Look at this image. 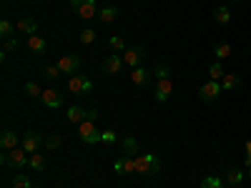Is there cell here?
Returning <instances> with one entry per match:
<instances>
[{"label": "cell", "mask_w": 251, "mask_h": 188, "mask_svg": "<svg viewBox=\"0 0 251 188\" xmlns=\"http://www.w3.org/2000/svg\"><path fill=\"white\" fill-rule=\"evenodd\" d=\"M28 165H30L33 171H46L48 168V161H46V156H40V153H30Z\"/></svg>", "instance_id": "20"}, {"label": "cell", "mask_w": 251, "mask_h": 188, "mask_svg": "<svg viewBox=\"0 0 251 188\" xmlns=\"http://www.w3.org/2000/svg\"><path fill=\"white\" fill-rule=\"evenodd\" d=\"M13 33H15V28H13L10 20H0V35L8 40V38H13Z\"/></svg>", "instance_id": "33"}, {"label": "cell", "mask_w": 251, "mask_h": 188, "mask_svg": "<svg viewBox=\"0 0 251 188\" xmlns=\"http://www.w3.org/2000/svg\"><path fill=\"white\" fill-rule=\"evenodd\" d=\"M158 171H161L158 156H153V153H138L136 156V173H141L146 178H153Z\"/></svg>", "instance_id": "1"}, {"label": "cell", "mask_w": 251, "mask_h": 188, "mask_svg": "<svg viewBox=\"0 0 251 188\" xmlns=\"http://www.w3.org/2000/svg\"><path fill=\"white\" fill-rule=\"evenodd\" d=\"M239 83H241V78H239L236 73H231V75H224V78H221V88H224V91H231V88L239 86Z\"/></svg>", "instance_id": "21"}, {"label": "cell", "mask_w": 251, "mask_h": 188, "mask_svg": "<svg viewBox=\"0 0 251 188\" xmlns=\"http://www.w3.org/2000/svg\"><path fill=\"white\" fill-rule=\"evenodd\" d=\"M208 75H211V80H221V78H224V68H221V63H219V60L208 66Z\"/></svg>", "instance_id": "29"}, {"label": "cell", "mask_w": 251, "mask_h": 188, "mask_svg": "<svg viewBox=\"0 0 251 188\" xmlns=\"http://www.w3.org/2000/svg\"><path fill=\"white\" fill-rule=\"evenodd\" d=\"M98 120H91V118H86L80 125H78V138L83 141V143H98L100 141V131H98V125H96Z\"/></svg>", "instance_id": "3"}, {"label": "cell", "mask_w": 251, "mask_h": 188, "mask_svg": "<svg viewBox=\"0 0 251 188\" xmlns=\"http://www.w3.org/2000/svg\"><path fill=\"white\" fill-rule=\"evenodd\" d=\"M18 145H20V136L18 133H13V131H3V133H0V148H3V153L18 148Z\"/></svg>", "instance_id": "12"}, {"label": "cell", "mask_w": 251, "mask_h": 188, "mask_svg": "<svg viewBox=\"0 0 251 188\" xmlns=\"http://www.w3.org/2000/svg\"><path fill=\"white\" fill-rule=\"evenodd\" d=\"M171 93H174V83H171V78H161V80H156L153 98H156L158 103H166V100L171 98Z\"/></svg>", "instance_id": "9"}, {"label": "cell", "mask_w": 251, "mask_h": 188, "mask_svg": "<svg viewBox=\"0 0 251 188\" xmlns=\"http://www.w3.org/2000/svg\"><path fill=\"white\" fill-rule=\"evenodd\" d=\"M249 178H251V168H249Z\"/></svg>", "instance_id": "39"}, {"label": "cell", "mask_w": 251, "mask_h": 188, "mask_svg": "<svg viewBox=\"0 0 251 188\" xmlns=\"http://www.w3.org/2000/svg\"><path fill=\"white\" fill-rule=\"evenodd\" d=\"M13 188H33V183H30V178H28V176L18 173V176L13 178Z\"/></svg>", "instance_id": "32"}, {"label": "cell", "mask_w": 251, "mask_h": 188, "mask_svg": "<svg viewBox=\"0 0 251 188\" xmlns=\"http://www.w3.org/2000/svg\"><path fill=\"white\" fill-rule=\"evenodd\" d=\"M143 55H146V50H143L141 46H136V48H126V53H123V63H126V66H131V70H133V68L141 66Z\"/></svg>", "instance_id": "11"}, {"label": "cell", "mask_w": 251, "mask_h": 188, "mask_svg": "<svg viewBox=\"0 0 251 188\" xmlns=\"http://www.w3.org/2000/svg\"><path fill=\"white\" fill-rule=\"evenodd\" d=\"M214 18H216V23L226 25L228 20H231V10H228V8H216V10H214Z\"/></svg>", "instance_id": "24"}, {"label": "cell", "mask_w": 251, "mask_h": 188, "mask_svg": "<svg viewBox=\"0 0 251 188\" xmlns=\"http://www.w3.org/2000/svg\"><path fill=\"white\" fill-rule=\"evenodd\" d=\"M221 80H208V83H203L201 86V91H199V98L203 100V103H214L219 95H221Z\"/></svg>", "instance_id": "6"}, {"label": "cell", "mask_w": 251, "mask_h": 188, "mask_svg": "<svg viewBox=\"0 0 251 188\" xmlns=\"http://www.w3.org/2000/svg\"><path fill=\"white\" fill-rule=\"evenodd\" d=\"M40 143H43V138H40V133H35V131H25L23 136H20V148H25L28 153H38Z\"/></svg>", "instance_id": "8"}, {"label": "cell", "mask_w": 251, "mask_h": 188, "mask_svg": "<svg viewBox=\"0 0 251 188\" xmlns=\"http://www.w3.org/2000/svg\"><path fill=\"white\" fill-rule=\"evenodd\" d=\"M153 75H156V80H161V78H169V75H171V68L166 66V63H158L156 70H153Z\"/></svg>", "instance_id": "35"}, {"label": "cell", "mask_w": 251, "mask_h": 188, "mask_svg": "<svg viewBox=\"0 0 251 188\" xmlns=\"http://www.w3.org/2000/svg\"><path fill=\"white\" fill-rule=\"evenodd\" d=\"M40 100H43L46 108H60V106H63V95H60L58 91H43Z\"/></svg>", "instance_id": "14"}, {"label": "cell", "mask_w": 251, "mask_h": 188, "mask_svg": "<svg viewBox=\"0 0 251 188\" xmlns=\"http://www.w3.org/2000/svg\"><path fill=\"white\" fill-rule=\"evenodd\" d=\"M23 35H35L38 33V23H35V18H28V15H23L18 20V25H15Z\"/></svg>", "instance_id": "15"}, {"label": "cell", "mask_w": 251, "mask_h": 188, "mask_svg": "<svg viewBox=\"0 0 251 188\" xmlns=\"http://www.w3.org/2000/svg\"><path fill=\"white\" fill-rule=\"evenodd\" d=\"M55 66L60 68L63 75H75V70L80 68V58H78V55H71V53H68V55H60Z\"/></svg>", "instance_id": "7"}, {"label": "cell", "mask_w": 251, "mask_h": 188, "mask_svg": "<svg viewBox=\"0 0 251 188\" xmlns=\"http://www.w3.org/2000/svg\"><path fill=\"white\" fill-rule=\"evenodd\" d=\"M46 145H48L50 151H53V148H60V145H63V136H60V133L48 136V138H46Z\"/></svg>", "instance_id": "34"}, {"label": "cell", "mask_w": 251, "mask_h": 188, "mask_svg": "<svg viewBox=\"0 0 251 188\" xmlns=\"http://www.w3.org/2000/svg\"><path fill=\"white\" fill-rule=\"evenodd\" d=\"M108 48L113 53H126V43H123V38L121 35H111L108 38Z\"/></svg>", "instance_id": "22"}, {"label": "cell", "mask_w": 251, "mask_h": 188, "mask_svg": "<svg viewBox=\"0 0 251 188\" xmlns=\"http://www.w3.org/2000/svg\"><path fill=\"white\" fill-rule=\"evenodd\" d=\"M100 68H103V73H106V75H118V70L123 68V55H118V53L108 55L106 60L100 63Z\"/></svg>", "instance_id": "10"}, {"label": "cell", "mask_w": 251, "mask_h": 188, "mask_svg": "<svg viewBox=\"0 0 251 188\" xmlns=\"http://www.w3.org/2000/svg\"><path fill=\"white\" fill-rule=\"evenodd\" d=\"M28 161H30V153L25 151V148H13V151H8V153H3V165H8V168H23V165H28Z\"/></svg>", "instance_id": "2"}, {"label": "cell", "mask_w": 251, "mask_h": 188, "mask_svg": "<svg viewBox=\"0 0 251 188\" xmlns=\"http://www.w3.org/2000/svg\"><path fill=\"white\" fill-rule=\"evenodd\" d=\"M66 118H68V123H73V125H80L83 120L88 118V111H86V108H80V106H71Z\"/></svg>", "instance_id": "17"}, {"label": "cell", "mask_w": 251, "mask_h": 188, "mask_svg": "<svg viewBox=\"0 0 251 188\" xmlns=\"http://www.w3.org/2000/svg\"><path fill=\"white\" fill-rule=\"evenodd\" d=\"M18 48H20V40H18V38H8L5 46H3V58H5L8 53H15Z\"/></svg>", "instance_id": "31"}, {"label": "cell", "mask_w": 251, "mask_h": 188, "mask_svg": "<svg viewBox=\"0 0 251 188\" xmlns=\"http://www.w3.org/2000/svg\"><path fill=\"white\" fill-rule=\"evenodd\" d=\"M121 148H123V156H126V158H136V156H138V141L128 136V138H123Z\"/></svg>", "instance_id": "18"}, {"label": "cell", "mask_w": 251, "mask_h": 188, "mask_svg": "<svg viewBox=\"0 0 251 188\" xmlns=\"http://www.w3.org/2000/svg\"><path fill=\"white\" fill-rule=\"evenodd\" d=\"M100 141H103V143H116V133H113V131H103V133H100Z\"/></svg>", "instance_id": "36"}, {"label": "cell", "mask_w": 251, "mask_h": 188, "mask_svg": "<svg viewBox=\"0 0 251 188\" xmlns=\"http://www.w3.org/2000/svg\"><path fill=\"white\" fill-rule=\"evenodd\" d=\"M151 75H153V73H151L149 68H141V66H138V68L131 70V83H133V86H149Z\"/></svg>", "instance_id": "13"}, {"label": "cell", "mask_w": 251, "mask_h": 188, "mask_svg": "<svg viewBox=\"0 0 251 188\" xmlns=\"http://www.w3.org/2000/svg\"><path fill=\"white\" fill-rule=\"evenodd\" d=\"M244 163H246L249 168H251V151H246V158H244Z\"/></svg>", "instance_id": "37"}, {"label": "cell", "mask_w": 251, "mask_h": 188, "mask_svg": "<svg viewBox=\"0 0 251 188\" xmlns=\"http://www.w3.org/2000/svg\"><path fill=\"white\" fill-rule=\"evenodd\" d=\"M28 48H30L33 53H38V55H40V53H46L48 40H46L43 35H38V33H35V35H28Z\"/></svg>", "instance_id": "16"}, {"label": "cell", "mask_w": 251, "mask_h": 188, "mask_svg": "<svg viewBox=\"0 0 251 188\" xmlns=\"http://www.w3.org/2000/svg\"><path fill=\"white\" fill-rule=\"evenodd\" d=\"M40 73H43V78H48V80H55L60 75V68L55 66V63H50V66H43V70H40Z\"/></svg>", "instance_id": "26"}, {"label": "cell", "mask_w": 251, "mask_h": 188, "mask_svg": "<svg viewBox=\"0 0 251 188\" xmlns=\"http://www.w3.org/2000/svg\"><path fill=\"white\" fill-rule=\"evenodd\" d=\"M68 91L75 93V95H86V93L93 91V80L86 78V75H71V80H68Z\"/></svg>", "instance_id": "5"}, {"label": "cell", "mask_w": 251, "mask_h": 188, "mask_svg": "<svg viewBox=\"0 0 251 188\" xmlns=\"http://www.w3.org/2000/svg\"><path fill=\"white\" fill-rule=\"evenodd\" d=\"M226 181L231 183V186H239V183L244 181V171H239V168H231V171L226 173Z\"/></svg>", "instance_id": "27"}, {"label": "cell", "mask_w": 251, "mask_h": 188, "mask_svg": "<svg viewBox=\"0 0 251 188\" xmlns=\"http://www.w3.org/2000/svg\"><path fill=\"white\" fill-rule=\"evenodd\" d=\"M71 8H73L75 15L83 18V20L98 18V10H100V8H96V0H71Z\"/></svg>", "instance_id": "4"}, {"label": "cell", "mask_w": 251, "mask_h": 188, "mask_svg": "<svg viewBox=\"0 0 251 188\" xmlns=\"http://www.w3.org/2000/svg\"><path fill=\"white\" fill-rule=\"evenodd\" d=\"M23 93L30 95V98H35V95L40 98V95H43V88H40L38 83H25V86H23Z\"/></svg>", "instance_id": "25"}, {"label": "cell", "mask_w": 251, "mask_h": 188, "mask_svg": "<svg viewBox=\"0 0 251 188\" xmlns=\"http://www.w3.org/2000/svg\"><path fill=\"white\" fill-rule=\"evenodd\" d=\"M214 53H216L219 60H226V58H231V46H228V43H216Z\"/></svg>", "instance_id": "23"}, {"label": "cell", "mask_w": 251, "mask_h": 188, "mask_svg": "<svg viewBox=\"0 0 251 188\" xmlns=\"http://www.w3.org/2000/svg\"><path fill=\"white\" fill-rule=\"evenodd\" d=\"M199 188H226V186H224L216 176H206V178L201 181V186H199Z\"/></svg>", "instance_id": "28"}, {"label": "cell", "mask_w": 251, "mask_h": 188, "mask_svg": "<svg viewBox=\"0 0 251 188\" xmlns=\"http://www.w3.org/2000/svg\"><path fill=\"white\" fill-rule=\"evenodd\" d=\"M231 3H241V0H231Z\"/></svg>", "instance_id": "38"}, {"label": "cell", "mask_w": 251, "mask_h": 188, "mask_svg": "<svg viewBox=\"0 0 251 188\" xmlns=\"http://www.w3.org/2000/svg\"><path fill=\"white\" fill-rule=\"evenodd\" d=\"M116 18H118V10L113 5H106V8L98 10V20H100V23H113Z\"/></svg>", "instance_id": "19"}, {"label": "cell", "mask_w": 251, "mask_h": 188, "mask_svg": "<svg viewBox=\"0 0 251 188\" xmlns=\"http://www.w3.org/2000/svg\"><path fill=\"white\" fill-rule=\"evenodd\" d=\"M78 38H80V43H86V46H91L93 40H96V30H93V28H83Z\"/></svg>", "instance_id": "30"}]
</instances>
